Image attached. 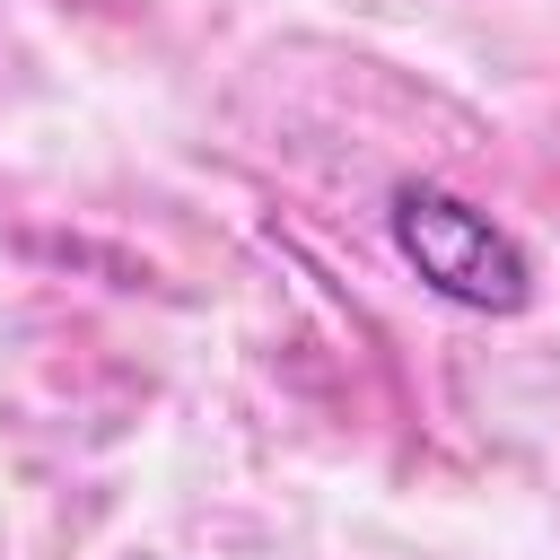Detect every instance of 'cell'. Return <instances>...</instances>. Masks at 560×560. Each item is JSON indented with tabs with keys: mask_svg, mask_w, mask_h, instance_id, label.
Masks as SVG:
<instances>
[{
	"mask_svg": "<svg viewBox=\"0 0 560 560\" xmlns=\"http://www.w3.org/2000/svg\"><path fill=\"white\" fill-rule=\"evenodd\" d=\"M385 219H394L402 262H411L446 306L516 315V306L534 298V262H525V245H516L490 210H472L464 192H446V184H394Z\"/></svg>",
	"mask_w": 560,
	"mask_h": 560,
	"instance_id": "cell-1",
	"label": "cell"
}]
</instances>
